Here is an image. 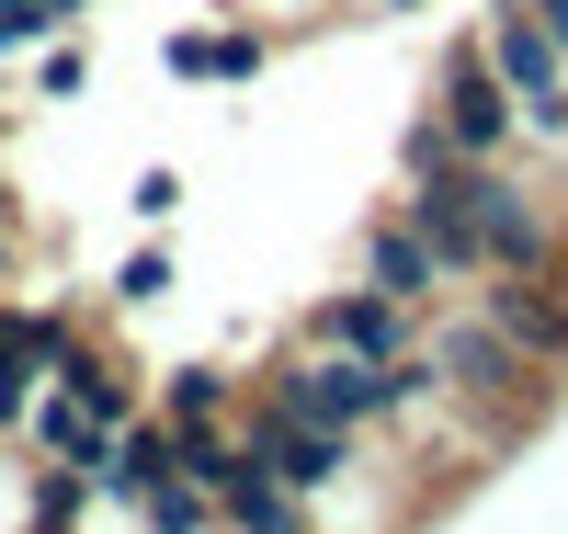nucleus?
Listing matches in <instances>:
<instances>
[{"mask_svg":"<svg viewBox=\"0 0 568 534\" xmlns=\"http://www.w3.org/2000/svg\"><path fill=\"white\" fill-rule=\"evenodd\" d=\"M91 12V0H0V46H45V34H69Z\"/></svg>","mask_w":568,"mask_h":534,"instance_id":"nucleus-14","label":"nucleus"},{"mask_svg":"<svg viewBox=\"0 0 568 534\" xmlns=\"http://www.w3.org/2000/svg\"><path fill=\"white\" fill-rule=\"evenodd\" d=\"M114 284H125V308H160V296H171V262H160V251H136Z\"/></svg>","mask_w":568,"mask_h":534,"instance_id":"nucleus-17","label":"nucleus"},{"mask_svg":"<svg viewBox=\"0 0 568 534\" xmlns=\"http://www.w3.org/2000/svg\"><path fill=\"white\" fill-rule=\"evenodd\" d=\"M444 160H455V137H444L433 114H409V125H398V171L420 182V171H444Z\"/></svg>","mask_w":568,"mask_h":534,"instance_id":"nucleus-15","label":"nucleus"},{"mask_svg":"<svg viewBox=\"0 0 568 534\" xmlns=\"http://www.w3.org/2000/svg\"><path fill=\"white\" fill-rule=\"evenodd\" d=\"M205 490H216V534H318V512L284 490V477L240 444V432H227V455L205 466Z\"/></svg>","mask_w":568,"mask_h":534,"instance_id":"nucleus-10","label":"nucleus"},{"mask_svg":"<svg viewBox=\"0 0 568 534\" xmlns=\"http://www.w3.org/2000/svg\"><path fill=\"white\" fill-rule=\"evenodd\" d=\"M433 125L455 137V160H511V149H524V114H511V91H500V69H489L478 34L444 58V80H433Z\"/></svg>","mask_w":568,"mask_h":534,"instance_id":"nucleus-5","label":"nucleus"},{"mask_svg":"<svg viewBox=\"0 0 568 534\" xmlns=\"http://www.w3.org/2000/svg\"><path fill=\"white\" fill-rule=\"evenodd\" d=\"M478 46H489V69L511 91V114H524V137H535V149H568V58L546 46V23L524 12V0H489Z\"/></svg>","mask_w":568,"mask_h":534,"instance_id":"nucleus-3","label":"nucleus"},{"mask_svg":"<svg viewBox=\"0 0 568 534\" xmlns=\"http://www.w3.org/2000/svg\"><path fill=\"white\" fill-rule=\"evenodd\" d=\"M420 399V364H353V353H318V342H296L273 364V410H307V421H329V432H398V410Z\"/></svg>","mask_w":568,"mask_h":534,"instance_id":"nucleus-2","label":"nucleus"},{"mask_svg":"<svg viewBox=\"0 0 568 534\" xmlns=\"http://www.w3.org/2000/svg\"><path fill=\"white\" fill-rule=\"evenodd\" d=\"M58 386L80 399V421H91V432H114V421H136V410H149V386H136V364H114L103 342H69Z\"/></svg>","mask_w":568,"mask_h":534,"instance_id":"nucleus-11","label":"nucleus"},{"mask_svg":"<svg viewBox=\"0 0 568 534\" xmlns=\"http://www.w3.org/2000/svg\"><path fill=\"white\" fill-rule=\"evenodd\" d=\"M524 12L546 23V46H557V58H568V0H524Z\"/></svg>","mask_w":568,"mask_h":534,"instance_id":"nucleus-19","label":"nucleus"},{"mask_svg":"<svg viewBox=\"0 0 568 534\" xmlns=\"http://www.w3.org/2000/svg\"><path fill=\"white\" fill-rule=\"evenodd\" d=\"M69 342L80 330L58 319V308H0V444L23 432V410L58 386V364H69Z\"/></svg>","mask_w":568,"mask_h":534,"instance_id":"nucleus-9","label":"nucleus"},{"mask_svg":"<svg viewBox=\"0 0 568 534\" xmlns=\"http://www.w3.org/2000/svg\"><path fill=\"white\" fill-rule=\"evenodd\" d=\"M466 308H478L535 375L568 364V273H478V284H466Z\"/></svg>","mask_w":568,"mask_h":534,"instance_id":"nucleus-6","label":"nucleus"},{"mask_svg":"<svg viewBox=\"0 0 568 534\" xmlns=\"http://www.w3.org/2000/svg\"><path fill=\"white\" fill-rule=\"evenodd\" d=\"M149 410H160V421H240V386H227L216 364H171Z\"/></svg>","mask_w":568,"mask_h":534,"instance_id":"nucleus-13","label":"nucleus"},{"mask_svg":"<svg viewBox=\"0 0 568 534\" xmlns=\"http://www.w3.org/2000/svg\"><path fill=\"white\" fill-rule=\"evenodd\" d=\"M240 444H251V455H262V466L284 477V490H296V501L342 490V477L375 455L364 432H329V421H307V410H273V399H262V410H240Z\"/></svg>","mask_w":568,"mask_h":534,"instance_id":"nucleus-4","label":"nucleus"},{"mask_svg":"<svg viewBox=\"0 0 568 534\" xmlns=\"http://www.w3.org/2000/svg\"><path fill=\"white\" fill-rule=\"evenodd\" d=\"M34 91H80V46H69V34H45V58H34Z\"/></svg>","mask_w":568,"mask_h":534,"instance_id":"nucleus-18","label":"nucleus"},{"mask_svg":"<svg viewBox=\"0 0 568 534\" xmlns=\"http://www.w3.org/2000/svg\"><path fill=\"white\" fill-rule=\"evenodd\" d=\"M296 342L318 353H353V364H420V308L398 296H375V284H342V296H318Z\"/></svg>","mask_w":568,"mask_h":534,"instance_id":"nucleus-7","label":"nucleus"},{"mask_svg":"<svg viewBox=\"0 0 568 534\" xmlns=\"http://www.w3.org/2000/svg\"><path fill=\"white\" fill-rule=\"evenodd\" d=\"M262 58H273L262 23H194V34H171V69L182 80H262Z\"/></svg>","mask_w":568,"mask_h":534,"instance_id":"nucleus-12","label":"nucleus"},{"mask_svg":"<svg viewBox=\"0 0 568 534\" xmlns=\"http://www.w3.org/2000/svg\"><path fill=\"white\" fill-rule=\"evenodd\" d=\"M387 12H433V0H387Z\"/></svg>","mask_w":568,"mask_h":534,"instance_id":"nucleus-20","label":"nucleus"},{"mask_svg":"<svg viewBox=\"0 0 568 534\" xmlns=\"http://www.w3.org/2000/svg\"><path fill=\"white\" fill-rule=\"evenodd\" d=\"M353 284H375V296H398V308H420V319L466 296V284L444 273V251H433V239H420L409 216H375V228H364V251H353Z\"/></svg>","mask_w":568,"mask_h":534,"instance_id":"nucleus-8","label":"nucleus"},{"mask_svg":"<svg viewBox=\"0 0 568 534\" xmlns=\"http://www.w3.org/2000/svg\"><path fill=\"white\" fill-rule=\"evenodd\" d=\"M125 205L149 216V228H171V216H182V182H171V171H136V193H125Z\"/></svg>","mask_w":568,"mask_h":534,"instance_id":"nucleus-16","label":"nucleus"},{"mask_svg":"<svg viewBox=\"0 0 568 534\" xmlns=\"http://www.w3.org/2000/svg\"><path fill=\"white\" fill-rule=\"evenodd\" d=\"M420 375H433L444 399H466L478 421H500V432L524 421V410H535V386H546V375H535L524 353H511V342H500V330H489L478 308H466V296L420 319Z\"/></svg>","mask_w":568,"mask_h":534,"instance_id":"nucleus-1","label":"nucleus"}]
</instances>
